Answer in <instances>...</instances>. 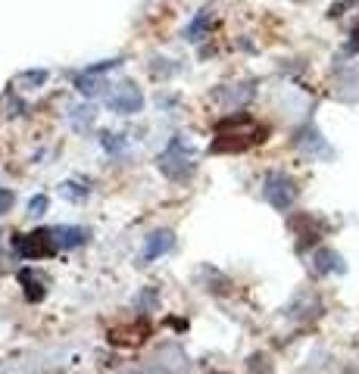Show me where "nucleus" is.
Returning a JSON list of instances; mask_svg holds the SVG:
<instances>
[{"label":"nucleus","instance_id":"f257e3e1","mask_svg":"<svg viewBox=\"0 0 359 374\" xmlns=\"http://www.w3.org/2000/svg\"><path fill=\"white\" fill-rule=\"evenodd\" d=\"M265 137V125L254 122L250 116L237 112V116H228L216 131V144L212 150H244V147H254Z\"/></svg>","mask_w":359,"mask_h":374},{"label":"nucleus","instance_id":"f03ea898","mask_svg":"<svg viewBox=\"0 0 359 374\" xmlns=\"http://www.w3.org/2000/svg\"><path fill=\"white\" fill-rule=\"evenodd\" d=\"M156 163H159V172H163L169 181H188V178L194 175V169H197L194 153L188 150L184 137H172L169 147H166V153L156 159Z\"/></svg>","mask_w":359,"mask_h":374},{"label":"nucleus","instance_id":"7ed1b4c3","mask_svg":"<svg viewBox=\"0 0 359 374\" xmlns=\"http://www.w3.org/2000/svg\"><path fill=\"white\" fill-rule=\"evenodd\" d=\"M13 246H16V253L22 259H44V256H53V253L59 250L57 234L44 231V228L41 231H31V234H16Z\"/></svg>","mask_w":359,"mask_h":374},{"label":"nucleus","instance_id":"20e7f679","mask_svg":"<svg viewBox=\"0 0 359 374\" xmlns=\"http://www.w3.org/2000/svg\"><path fill=\"white\" fill-rule=\"evenodd\" d=\"M263 193L278 212H288L297 200V181L291 175H284V172H269V175H265Z\"/></svg>","mask_w":359,"mask_h":374},{"label":"nucleus","instance_id":"39448f33","mask_svg":"<svg viewBox=\"0 0 359 374\" xmlns=\"http://www.w3.org/2000/svg\"><path fill=\"white\" fill-rule=\"evenodd\" d=\"M106 106H110L112 112H122V116H135V112L144 106V94L138 91L131 82H122L106 94Z\"/></svg>","mask_w":359,"mask_h":374},{"label":"nucleus","instance_id":"423d86ee","mask_svg":"<svg viewBox=\"0 0 359 374\" xmlns=\"http://www.w3.org/2000/svg\"><path fill=\"white\" fill-rule=\"evenodd\" d=\"M172 244H175L172 231H156V234H150L147 244H144L141 259H144V262H154V259H159L163 253H169V250H172Z\"/></svg>","mask_w":359,"mask_h":374},{"label":"nucleus","instance_id":"0eeeda50","mask_svg":"<svg viewBox=\"0 0 359 374\" xmlns=\"http://www.w3.org/2000/svg\"><path fill=\"white\" fill-rule=\"evenodd\" d=\"M75 88L85 94V97H103V78L97 75V72H91V69H85L82 75H75Z\"/></svg>","mask_w":359,"mask_h":374},{"label":"nucleus","instance_id":"6e6552de","mask_svg":"<svg viewBox=\"0 0 359 374\" xmlns=\"http://www.w3.org/2000/svg\"><path fill=\"white\" fill-rule=\"evenodd\" d=\"M316 271H318V275H328V271H337V275H341V271H344L341 256H337V253H331V250H318L316 253Z\"/></svg>","mask_w":359,"mask_h":374},{"label":"nucleus","instance_id":"1a4fd4ad","mask_svg":"<svg viewBox=\"0 0 359 374\" xmlns=\"http://www.w3.org/2000/svg\"><path fill=\"white\" fill-rule=\"evenodd\" d=\"M19 280L25 284V297H29L31 303H38V299L44 297V290H47V287H44V280H38V275H35L31 269H22V271H19Z\"/></svg>","mask_w":359,"mask_h":374},{"label":"nucleus","instance_id":"9d476101","mask_svg":"<svg viewBox=\"0 0 359 374\" xmlns=\"http://www.w3.org/2000/svg\"><path fill=\"white\" fill-rule=\"evenodd\" d=\"M57 244L66 246V250H75V246H82L85 240H88V231L85 228H57Z\"/></svg>","mask_w":359,"mask_h":374},{"label":"nucleus","instance_id":"9b49d317","mask_svg":"<svg viewBox=\"0 0 359 374\" xmlns=\"http://www.w3.org/2000/svg\"><path fill=\"white\" fill-rule=\"evenodd\" d=\"M297 147H303V150H312L318 156V153H328V147H325V137L318 135L316 128H307L303 135H297Z\"/></svg>","mask_w":359,"mask_h":374},{"label":"nucleus","instance_id":"f8f14e48","mask_svg":"<svg viewBox=\"0 0 359 374\" xmlns=\"http://www.w3.org/2000/svg\"><path fill=\"white\" fill-rule=\"evenodd\" d=\"M210 22H212V19H210V13H206V10L197 13V19L188 25L184 38H188V41H203V35H206V29H210Z\"/></svg>","mask_w":359,"mask_h":374},{"label":"nucleus","instance_id":"ddd939ff","mask_svg":"<svg viewBox=\"0 0 359 374\" xmlns=\"http://www.w3.org/2000/svg\"><path fill=\"white\" fill-rule=\"evenodd\" d=\"M101 144H103V150L116 153V150H122V147H125V135H110V131H103Z\"/></svg>","mask_w":359,"mask_h":374},{"label":"nucleus","instance_id":"4468645a","mask_svg":"<svg viewBox=\"0 0 359 374\" xmlns=\"http://www.w3.org/2000/svg\"><path fill=\"white\" fill-rule=\"evenodd\" d=\"M44 212H47V197L38 193V197L29 200V216H44Z\"/></svg>","mask_w":359,"mask_h":374},{"label":"nucleus","instance_id":"2eb2a0df","mask_svg":"<svg viewBox=\"0 0 359 374\" xmlns=\"http://www.w3.org/2000/svg\"><path fill=\"white\" fill-rule=\"evenodd\" d=\"M63 197H72V200H85V197H88V190H85L82 184H75V181H66V184H63Z\"/></svg>","mask_w":359,"mask_h":374},{"label":"nucleus","instance_id":"dca6fc26","mask_svg":"<svg viewBox=\"0 0 359 374\" xmlns=\"http://www.w3.org/2000/svg\"><path fill=\"white\" fill-rule=\"evenodd\" d=\"M47 82V72H25V75H19V84H44Z\"/></svg>","mask_w":359,"mask_h":374},{"label":"nucleus","instance_id":"f3484780","mask_svg":"<svg viewBox=\"0 0 359 374\" xmlns=\"http://www.w3.org/2000/svg\"><path fill=\"white\" fill-rule=\"evenodd\" d=\"M13 190H6V187H0V216H6V212L13 209Z\"/></svg>","mask_w":359,"mask_h":374},{"label":"nucleus","instance_id":"a211bd4d","mask_svg":"<svg viewBox=\"0 0 359 374\" xmlns=\"http://www.w3.org/2000/svg\"><path fill=\"white\" fill-rule=\"evenodd\" d=\"M350 38H353V41L347 44V53H356L359 50V22H356V29H353V35H350Z\"/></svg>","mask_w":359,"mask_h":374}]
</instances>
